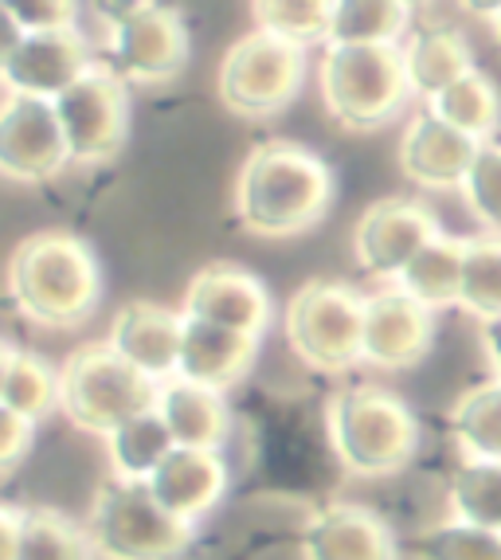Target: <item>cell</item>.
Instances as JSON below:
<instances>
[{
    "mask_svg": "<svg viewBox=\"0 0 501 560\" xmlns=\"http://www.w3.org/2000/svg\"><path fill=\"white\" fill-rule=\"evenodd\" d=\"M455 522L501 533V463H463L446 486Z\"/></svg>",
    "mask_w": 501,
    "mask_h": 560,
    "instance_id": "obj_31",
    "label": "cell"
},
{
    "mask_svg": "<svg viewBox=\"0 0 501 560\" xmlns=\"http://www.w3.org/2000/svg\"><path fill=\"white\" fill-rule=\"evenodd\" d=\"M490 20H493V36L501 44V4H490Z\"/></svg>",
    "mask_w": 501,
    "mask_h": 560,
    "instance_id": "obj_38",
    "label": "cell"
},
{
    "mask_svg": "<svg viewBox=\"0 0 501 560\" xmlns=\"http://www.w3.org/2000/svg\"><path fill=\"white\" fill-rule=\"evenodd\" d=\"M9 299L32 326L74 329L98 310L103 271L79 235L32 232L9 255Z\"/></svg>",
    "mask_w": 501,
    "mask_h": 560,
    "instance_id": "obj_2",
    "label": "cell"
},
{
    "mask_svg": "<svg viewBox=\"0 0 501 560\" xmlns=\"http://www.w3.org/2000/svg\"><path fill=\"white\" fill-rule=\"evenodd\" d=\"M0 408L28 423L47 420L59 408V369H51L32 349H16L9 341L0 361Z\"/></svg>",
    "mask_w": 501,
    "mask_h": 560,
    "instance_id": "obj_24",
    "label": "cell"
},
{
    "mask_svg": "<svg viewBox=\"0 0 501 560\" xmlns=\"http://www.w3.org/2000/svg\"><path fill=\"white\" fill-rule=\"evenodd\" d=\"M478 337H482V353H486V364H490L493 381L501 384V318L482 322V329H478Z\"/></svg>",
    "mask_w": 501,
    "mask_h": 560,
    "instance_id": "obj_37",
    "label": "cell"
},
{
    "mask_svg": "<svg viewBox=\"0 0 501 560\" xmlns=\"http://www.w3.org/2000/svg\"><path fill=\"white\" fill-rule=\"evenodd\" d=\"M106 451H110L114 482L149 486V478L158 475L161 463L177 451V443H173V435H168L165 420H161L158 411H149V416L121 423L106 440Z\"/></svg>",
    "mask_w": 501,
    "mask_h": 560,
    "instance_id": "obj_25",
    "label": "cell"
},
{
    "mask_svg": "<svg viewBox=\"0 0 501 560\" xmlns=\"http://www.w3.org/2000/svg\"><path fill=\"white\" fill-rule=\"evenodd\" d=\"M250 16L259 24V32L282 39L290 47H329V32H334V4L329 0H255Z\"/></svg>",
    "mask_w": 501,
    "mask_h": 560,
    "instance_id": "obj_30",
    "label": "cell"
},
{
    "mask_svg": "<svg viewBox=\"0 0 501 560\" xmlns=\"http://www.w3.org/2000/svg\"><path fill=\"white\" fill-rule=\"evenodd\" d=\"M364 299L349 282L314 279L287 302V341L317 373H345L364 361Z\"/></svg>",
    "mask_w": 501,
    "mask_h": 560,
    "instance_id": "obj_7",
    "label": "cell"
},
{
    "mask_svg": "<svg viewBox=\"0 0 501 560\" xmlns=\"http://www.w3.org/2000/svg\"><path fill=\"white\" fill-rule=\"evenodd\" d=\"M435 341V314L399 287L364 299V361L376 369H416Z\"/></svg>",
    "mask_w": 501,
    "mask_h": 560,
    "instance_id": "obj_15",
    "label": "cell"
},
{
    "mask_svg": "<svg viewBox=\"0 0 501 560\" xmlns=\"http://www.w3.org/2000/svg\"><path fill=\"white\" fill-rule=\"evenodd\" d=\"M158 416L165 420L173 443L188 451H220L228 440V428H232L223 396L188 381L161 384Z\"/></svg>",
    "mask_w": 501,
    "mask_h": 560,
    "instance_id": "obj_21",
    "label": "cell"
},
{
    "mask_svg": "<svg viewBox=\"0 0 501 560\" xmlns=\"http://www.w3.org/2000/svg\"><path fill=\"white\" fill-rule=\"evenodd\" d=\"M259 361V337L235 334V329L212 326V322L185 318V337H180V364L177 381L200 384L212 393H228Z\"/></svg>",
    "mask_w": 501,
    "mask_h": 560,
    "instance_id": "obj_19",
    "label": "cell"
},
{
    "mask_svg": "<svg viewBox=\"0 0 501 560\" xmlns=\"http://www.w3.org/2000/svg\"><path fill=\"white\" fill-rule=\"evenodd\" d=\"M94 545L83 525L59 510H16V552L9 560H91Z\"/></svg>",
    "mask_w": 501,
    "mask_h": 560,
    "instance_id": "obj_28",
    "label": "cell"
},
{
    "mask_svg": "<svg viewBox=\"0 0 501 560\" xmlns=\"http://www.w3.org/2000/svg\"><path fill=\"white\" fill-rule=\"evenodd\" d=\"M161 384L149 381L110 346L74 349L59 369V411L86 435L110 440L121 423L158 411Z\"/></svg>",
    "mask_w": 501,
    "mask_h": 560,
    "instance_id": "obj_5",
    "label": "cell"
},
{
    "mask_svg": "<svg viewBox=\"0 0 501 560\" xmlns=\"http://www.w3.org/2000/svg\"><path fill=\"white\" fill-rule=\"evenodd\" d=\"M86 71H94L91 39L79 28L20 36L9 24V39H4V51H0V75H4L9 94L56 103L59 94L71 91Z\"/></svg>",
    "mask_w": 501,
    "mask_h": 560,
    "instance_id": "obj_11",
    "label": "cell"
},
{
    "mask_svg": "<svg viewBox=\"0 0 501 560\" xmlns=\"http://www.w3.org/2000/svg\"><path fill=\"white\" fill-rule=\"evenodd\" d=\"M63 165H71V150L56 106L9 94L0 114V173L16 185H44Z\"/></svg>",
    "mask_w": 501,
    "mask_h": 560,
    "instance_id": "obj_13",
    "label": "cell"
},
{
    "mask_svg": "<svg viewBox=\"0 0 501 560\" xmlns=\"http://www.w3.org/2000/svg\"><path fill=\"white\" fill-rule=\"evenodd\" d=\"M408 552L416 560H501V533L446 522L416 533L408 541Z\"/></svg>",
    "mask_w": 501,
    "mask_h": 560,
    "instance_id": "obj_33",
    "label": "cell"
},
{
    "mask_svg": "<svg viewBox=\"0 0 501 560\" xmlns=\"http://www.w3.org/2000/svg\"><path fill=\"white\" fill-rule=\"evenodd\" d=\"M110 12V51L114 75L126 83H168L177 79L188 63L193 39H188L185 20L168 4H114Z\"/></svg>",
    "mask_w": 501,
    "mask_h": 560,
    "instance_id": "obj_9",
    "label": "cell"
},
{
    "mask_svg": "<svg viewBox=\"0 0 501 560\" xmlns=\"http://www.w3.org/2000/svg\"><path fill=\"white\" fill-rule=\"evenodd\" d=\"M180 337H185V314L158 302L133 299L114 314L106 346L118 357L141 369L149 381L168 384L180 364Z\"/></svg>",
    "mask_w": 501,
    "mask_h": 560,
    "instance_id": "obj_16",
    "label": "cell"
},
{
    "mask_svg": "<svg viewBox=\"0 0 501 560\" xmlns=\"http://www.w3.org/2000/svg\"><path fill=\"white\" fill-rule=\"evenodd\" d=\"M51 106L59 114L74 165H103L126 150V141H130V91H126L121 75L94 67Z\"/></svg>",
    "mask_w": 501,
    "mask_h": 560,
    "instance_id": "obj_10",
    "label": "cell"
},
{
    "mask_svg": "<svg viewBox=\"0 0 501 560\" xmlns=\"http://www.w3.org/2000/svg\"><path fill=\"white\" fill-rule=\"evenodd\" d=\"M317 86L329 118L349 133L381 130L411 98L404 47H325Z\"/></svg>",
    "mask_w": 501,
    "mask_h": 560,
    "instance_id": "obj_4",
    "label": "cell"
},
{
    "mask_svg": "<svg viewBox=\"0 0 501 560\" xmlns=\"http://www.w3.org/2000/svg\"><path fill=\"white\" fill-rule=\"evenodd\" d=\"M325 428L334 455L357 478H388L408 467L419 451V423L388 388L353 384L329 400Z\"/></svg>",
    "mask_w": 501,
    "mask_h": 560,
    "instance_id": "obj_3",
    "label": "cell"
},
{
    "mask_svg": "<svg viewBox=\"0 0 501 560\" xmlns=\"http://www.w3.org/2000/svg\"><path fill=\"white\" fill-rule=\"evenodd\" d=\"M306 71L310 63L302 47H290L255 28L223 51L215 94L223 110H232L235 118L267 121L294 103L306 83Z\"/></svg>",
    "mask_w": 501,
    "mask_h": 560,
    "instance_id": "obj_6",
    "label": "cell"
},
{
    "mask_svg": "<svg viewBox=\"0 0 501 560\" xmlns=\"http://www.w3.org/2000/svg\"><path fill=\"white\" fill-rule=\"evenodd\" d=\"M94 557L103 560H185L193 525L158 505L149 486L110 482L91 510Z\"/></svg>",
    "mask_w": 501,
    "mask_h": 560,
    "instance_id": "obj_8",
    "label": "cell"
},
{
    "mask_svg": "<svg viewBox=\"0 0 501 560\" xmlns=\"http://www.w3.org/2000/svg\"><path fill=\"white\" fill-rule=\"evenodd\" d=\"M404 63H408V79H411V94H423V98H435L446 86H455L458 79H466L474 67V51L470 39L458 28H416L404 47Z\"/></svg>",
    "mask_w": 501,
    "mask_h": 560,
    "instance_id": "obj_22",
    "label": "cell"
},
{
    "mask_svg": "<svg viewBox=\"0 0 501 560\" xmlns=\"http://www.w3.org/2000/svg\"><path fill=\"white\" fill-rule=\"evenodd\" d=\"M451 431L466 463H501V384L466 388L451 408Z\"/></svg>",
    "mask_w": 501,
    "mask_h": 560,
    "instance_id": "obj_27",
    "label": "cell"
},
{
    "mask_svg": "<svg viewBox=\"0 0 501 560\" xmlns=\"http://www.w3.org/2000/svg\"><path fill=\"white\" fill-rule=\"evenodd\" d=\"M463 200L474 220L501 235V141H486L463 180Z\"/></svg>",
    "mask_w": 501,
    "mask_h": 560,
    "instance_id": "obj_34",
    "label": "cell"
},
{
    "mask_svg": "<svg viewBox=\"0 0 501 560\" xmlns=\"http://www.w3.org/2000/svg\"><path fill=\"white\" fill-rule=\"evenodd\" d=\"M478 150L482 141L458 133L431 110H419L399 138V168L419 188H463Z\"/></svg>",
    "mask_w": 501,
    "mask_h": 560,
    "instance_id": "obj_17",
    "label": "cell"
},
{
    "mask_svg": "<svg viewBox=\"0 0 501 560\" xmlns=\"http://www.w3.org/2000/svg\"><path fill=\"white\" fill-rule=\"evenodd\" d=\"M435 235H443L439 220L428 205L408 197H384L361 212L353 228L357 262L376 279H399L408 262L428 247Z\"/></svg>",
    "mask_w": 501,
    "mask_h": 560,
    "instance_id": "obj_12",
    "label": "cell"
},
{
    "mask_svg": "<svg viewBox=\"0 0 501 560\" xmlns=\"http://www.w3.org/2000/svg\"><path fill=\"white\" fill-rule=\"evenodd\" d=\"M428 110L446 126H455L458 133L486 145V138L498 130L501 121V94L486 71H470L455 86H446L443 94L428 98Z\"/></svg>",
    "mask_w": 501,
    "mask_h": 560,
    "instance_id": "obj_29",
    "label": "cell"
},
{
    "mask_svg": "<svg viewBox=\"0 0 501 560\" xmlns=\"http://www.w3.org/2000/svg\"><path fill=\"white\" fill-rule=\"evenodd\" d=\"M458 306L482 322L501 318V235L470 240Z\"/></svg>",
    "mask_w": 501,
    "mask_h": 560,
    "instance_id": "obj_32",
    "label": "cell"
},
{
    "mask_svg": "<svg viewBox=\"0 0 501 560\" xmlns=\"http://www.w3.org/2000/svg\"><path fill=\"white\" fill-rule=\"evenodd\" d=\"M32 440H36V423L0 408V467H4V475H12L24 463V455L32 451Z\"/></svg>",
    "mask_w": 501,
    "mask_h": 560,
    "instance_id": "obj_36",
    "label": "cell"
},
{
    "mask_svg": "<svg viewBox=\"0 0 501 560\" xmlns=\"http://www.w3.org/2000/svg\"><path fill=\"white\" fill-rule=\"evenodd\" d=\"M466 247L470 240L458 235H435V240L408 262V271L399 275L396 287L416 299L419 306H428L431 314L446 306H458L463 299V271H466Z\"/></svg>",
    "mask_w": 501,
    "mask_h": 560,
    "instance_id": "obj_23",
    "label": "cell"
},
{
    "mask_svg": "<svg viewBox=\"0 0 501 560\" xmlns=\"http://www.w3.org/2000/svg\"><path fill=\"white\" fill-rule=\"evenodd\" d=\"M180 314L235 329V334L263 337L270 326V314H275V302L255 271H247L240 262H208L188 282Z\"/></svg>",
    "mask_w": 501,
    "mask_h": 560,
    "instance_id": "obj_14",
    "label": "cell"
},
{
    "mask_svg": "<svg viewBox=\"0 0 501 560\" xmlns=\"http://www.w3.org/2000/svg\"><path fill=\"white\" fill-rule=\"evenodd\" d=\"M411 28V4L399 0H334V47H399Z\"/></svg>",
    "mask_w": 501,
    "mask_h": 560,
    "instance_id": "obj_26",
    "label": "cell"
},
{
    "mask_svg": "<svg viewBox=\"0 0 501 560\" xmlns=\"http://www.w3.org/2000/svg\"><path fill=\"white\" fill-rule=\"evenodd\" d=\"M337 197L329 161L302 141H259L235 177V215L259 240H290L314 232Z\"/></svg>",
    "mask_w": 501,
    "mask_h": 560,
    "instance_id": "obj_1",
    "label": "cell"
},
{
    "mask_svg": "<svg viewBox=\"0 0 501 560\" xmlns=\"http://www.w3.org/2000/svg\"><path fill=\"white\" fill-rule=\"evenodd\" d=\"M74 4L67 0H32V4H0V16L9 20L20 36H44V32L74 28Z\"/></svg>",
    "mask_w": 501,
    "mask_h": 560,
    "instance_id": "obj_35",
    "label": "cell"
},
{
    "mask_svg": "<svg viewBox=\"0 0 501 560\" xmlns=\"http://www.w3.org/2000/svg\"><path fill=\"white\" fill-rule=\"evenodd\" d=\"M302 560H399L396 537L364 505H325L302 529Z\"/></svg>",
    "mask_w": 501,
    "mask_h": 560,
    "instance_id": "obj_18",
    "label": "cell"
},
{
    "mask_svg": "<svg viewBox=\"0 0 501 560\" xmlns=\"http://www.w3.org/2000/svg\"><path fill=\"white\" fill-rule=\"evenodd\" d=\"M223 490H228V467L220 451L177 447L158 467V475L149 478V494L158 498V505H165L168 514L188 525L215 510Z\"/></svg>",
    "mask_w": 501,
    "mask_h": 560,
    "instance_id": "obj_20",
    "label": "cell"
}]
</instances>
